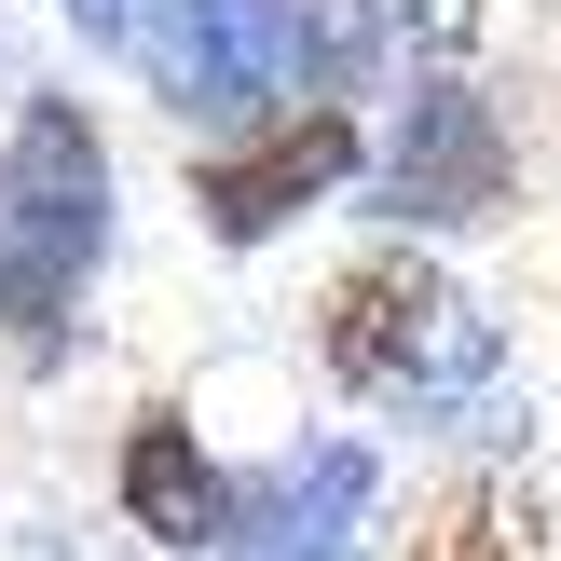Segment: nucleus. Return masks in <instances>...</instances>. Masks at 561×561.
Here are the masks:
<instances>
[{
  "label": "nucleus",
  "instance_id": "obj_2",
  "mask_svg": "<svg viewBox=\"0 0 561 561\" xmlns=\"http://www.w3.org/2000/svg\"><path fill=\"white\" fill-rule=\"evenodd\" d=\"M356 192H370L383 233H493V219H520V124H507V96L466 82V69H398V124L356 164Z\"/></svg>",
  "mask_w": 561,
  "mask_h": 561
},
{
  "label": "nucleus",
  "instance_id": "obj_3",
  "mask_svg": "<svg viewBox=\"0 0 561 561\" xmlns=\"http://www.w3.org/2000/svg\"><path fill=\"white\" fill-rule=\"evenodd\" d=\"M124 69L164 96L179 137L261 124V110L316 96V0H151L124 42Z\"/></svg>",
  "mask_w": 561,
  "mask_h": 561
},
{
  "label": "nucleus",
  "instance_id": "obj_1",
  "mask_svg": "<svg viewBox=\"0 0 561 561\" xmlns=\"http://www.w3.org/2000/svg\"><path fill=\"white\" fill-rule=\"evenodd\" d=\"M96 274H110V124L69 82H42L0 124V356L69 370Z\"/></svg>",
  "mask_w": 561,
  "mask_h": 561
},
{
  "label": "nucleus",
  "instance_id": "obj_4",
  "mask_svg": "<svg viewBox=\"0 0 561 561\" xmlns=\"http://www.w3.org/2000/svg\"><path fill=\"white\" fill-rule=\"evenodd\" d=\"M356 164H370L356 96H288V110H261V124L192 137V219H206V247H274L301 206L356 192Z\"/></svg>",
  "mask_w": 561,
  "mask_h": 561
},
{
  "label": "nucleus",
  "instance_id": "obj_7",
  "mask_svg": "<svg viewBox=\"0 0 561 561\" xmlns=\"http://www.w3.org/2000/svg\"><path fill=\"white\" fill-rule=\"evenodd\" d=\"M411 561H561V520L507 466H453V480L411 507Z\"/></svg>",
  "mask_w": 561,
  "mask_h": 561
},
{
  "label": "nucleus",
  "instance_id": "obj_6",
  "mask_svg": "<svg viewBox=\"0 0 561 561\" xmlns=\"http://www.w3.org/2000/svg\"><path fill=\"white\" fill-rule=\"evenodd\" d=\"M110 493H124V520L151 548H192V561H219V520H233V466L192 438V411L179 398H151L124 425V466H110Z\"/></svg>",
  "mask_w": 561,
  "mask_h": 561
},
{
  "label": "nucleus",
  "instance_id": "obj_8",
  "mask_svg": "<svg viewBox=\"0 0 561 561\" xmlns=\"http://www.w3.org/2000/svg\"><path fill=\"white\" fill-rule=\"evenodd\" d=\"M55 14L82 27V55H124V42H137V14H151V0H55Z\"/></svg>",
  "mask_w": 561,
  "mask_h": 561
},
{
  "label": "nucleus",
  "instance_id": "obj_5",
  "mask_svg": "<svg viewBox=\"0 0 561 561\" xmlns=\"http://www.w3.org/2000/svg\"><path fill=\"white\" fill-rule=\"evenodd\" d=\"M370 438H301V453L233 466V520H219V561H356L370 548Z\"/></svg>",
  "mask_w": 561,
  "mask_h": 561
}]
</instances>
